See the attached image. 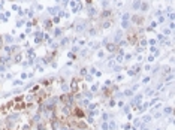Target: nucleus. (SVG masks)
<instances>
[{
    "label": "nucleus",
    "instance_id": "obj_1",
    "mask_svg": "<svg viewBox=\"0 0 175 130\" xmlns=\"http://www.w3.org/2000/svg\"><path fill=\"white\" fill-rule=\"evenodd\" d=\"M71 115L73 117V118H76V120H81V118H85V111L80 106V105H75V106H72L71 108Z\"/></svg>",
    "mask_w": 175,
    "mask_h": 130
},
{
    "label": "nucleus",
    "instance_id": "obj_2",
    "mask_svg": "<svg viewBox=\"0 0 175 130\" xmlns=\"http://www.w3.org/2000/svg\"><path fill=\"white\" fill-rule=\"evenodd\" d=\"M58 100L63 103V105H69L71 106L73 103V94L72 93H66V94H62V96L58 97Z\"/></svg>",
    "mask_w": 175,
    "mask_h": 130
},
{
    "label": "nucleus",
    "instance_id": "obj_3",
    "mask_svg": "<svg viewBox=\"0 0 175 130\" xmlns=\"http://www.w3.org/2000/svg\"><path fill=\"white\" fill-rule=\"evenodd\" d=\"M127 40H129L130 45H136L138 40H139L138 33H135V31H129V33H127Z\"/></svg>",
    "mask_w": 175,
    "mask_h": 130
},
{
    "label": "nucleus",
    "instance_id": "obj_4",
    "mask_svg": "<svg viewBox=\"0 0 175 130\" xmlns=\"http://www.w3.org/2000/svg\"><path fill=\"white\" fill-rule=\"evenodd\" d=\"M78 91H80V79L75 78V79H72V82H71V93L75 94Z\"/></svg>",
    "mask_w": 175,
    "mask_h": 130
},
{
    "label": "nucleus",
    "instance_id": "obj_5",
    "mask_svg": "<svg viewBox=\"0 0 175 130\" xmlns=\"http://www.w3.org/2000/svg\"><path fill=\"white\" fill-rule=\"evenodd\" d=\"M132 21H133L136 25H139V24L144 23V16H141V15H133V16H132Z\"/></svg>",
    "mask_w": 175,
    "mask_h": 130
},
{
    "label": "nucleus",
    "instance_id": "obj_6",
    "mask_svg": "<svg viewBox=\"0 0 175 130\" xmlns=\"http://www.w3.org/2000/svg\"><path fill=\"white\" fill-rule=\"evenodd\" d=\"M106 49L109 51V53H115V51L118 49L117 43H106Z\"/></svg>",
    "mask_w": 175,
    "mask_h": 130
},
{
    "label": "nucleus",
    "instance_id": "obj_7",
    "mask_svg": "<svg viewBox=\"0 0 175 130\" xmlns=\"http://www.w3.org/2000/svg\"><path fill=\"white\" fill-rule=\"evenodd\" d=\"M111 15H112L111 11H103L102 15H100V18H102V20H109V16H111Z\"/></svg>",
    "mask_w": 175,
    "mask_h": 130
},
{
    "label": "nucleus",
    "instance_id": "obj_8",
    "mask_svg": "<svg viewBox=\"0 0 175 130\" xmlns=\"http://www.w3.org/2000/svg\"><path fill=\"white\" fill-rule=\"evenodd\" d=\"M148 9V3H142V11H147Z\"/></svg>",
    "mask_w": 175,
    "mask_h": 130
},
{
    "label": "nucleus",
    "instance_id": "obj_9",
    "mask_svg": "<svg viewBox=\"0 0 175 130\" xmlns=\"http://www.w3.org/2000/svg\"><path fill=\"white\" fill-rule=\"evenodd\" d=\"M0 48H3V38L0 36Z\"/></svg>",
    "mask_w": 175,
    "mask_h": 130
},
{
    "label": "nucleus",
    "instance_id": "obj_10",
    "mask_svg": "<svg viewBox=\"0 0 175 130\" xmlns=\"http://www.w3.org/2000/svg\"><path fill=\"white\" fill-rule=\"evenodd\" d=\"M0 62H2V57H0Z\"/></svg>",
    "mask_w": 175,
    "mask_h": 130
}]
</instances>
